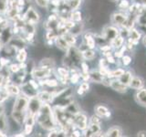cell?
<instances>
[{
	"mask_svg": "<svg viewBox=\"0 0 146 137\" xmlns=\"http://www.w3.org/2000/svg\"><path fill=\"white\" fill-rule=\"evenodd\" d=\"M36 122L43 131L47 132L58 126L54 118L53 107L50 103H42L39 112L36 115Z\"/></svg>",
	"mask_w": 146,
	"mask_h": 137,
	"instance_id": "cell-1",
	"label": "cell"
},
{
	"mask_svg": "<svg viewBox=\"0 0 146 137\" xmlns=\"http://www.w3.org/2000/svg\"><path fill=\"white\" fill-rule=\"evenodd\" d=\"M29 97H27V96L23 93L19 94L18 96H17V97H15V100H14L13 104H12L11 111L27 112V107H29Z\"/></svg>",
	"mask_w": 146,
	"mask_h": 137,
	"instance_id": "cell-2",
	"label": "cell"
},
{
	"mask_svg": "<svg viewBox=\"0 0 146 137\" xmlns=\"http://www.w3.org/2000/svg\"><path fill=\"white\" fill-rule=\"evenodd\" d=\"M53 71L54 70H51V68L36 65V67L33 68V70L31 71L30 75L32 78H34L36 80H45L47 78L51 77L53 74Z\"/></svg>",
	"mask_w": 146,
	"mask_h": 137,
	"instance_id": "cell-3",
	"label": "cell"
},
{
	"mask_svg": "<svg viewBox=\"0 0 146 137\" xmlns=\"http://www.w3.org/2000/svg\"><path fill=\"white\" fill-rule=\"evenodd\" d=\"M27 23L33 25H38V23L40 20V15L38 12L33 7H29L27 8L26 12L23 14Z\"/></svg>",
	"mask_w": 146,
	"mask_h": 137,
	"instance_id": "cell-4",
	"label": "cell"
},
{
	"mask_svg": "<svg viewBox=\"0 0 146 137\" xmlns=\"http://www.w3.org/2000/svg\"><path fill=\"white\" fill-rule=\"evenodd\" d=\"M36 97L38 98V100L42 103H50L51 104L52 102H54V100H55V97L52 93V91L48 90L47 89L39 90L38 91V94H36Z\"/></svg>",
	"mask_w": 146,
	"mask_h": 137,
	"instance_id": "cell-5",
	"label": "cell"
},
{
	"mask_svg": "<svg viewBox=\"0 0 146 137\" xmlns=\"http://www.w3.org/2000/svg\"><path fill=\"white\" fill-rule=\"evenodd\" d=\"M88 125H89L88 119H87V116L84 113H82L80 112L78 114H76V115H74V126L76 128L83 132L84 130L87 129Z\"/></svg>",
	"mask_w": 146,
	"mask_h": 137,
	"instance_id": "cell-6",
	"label": "cell"
},
{
	"mask_svg": "<svg viewBox=\"0 0 146 137\" xmlns=\"http://www.w3.org/2000/svg\"><path fill=\"white\" fill-rule=\"evenodd\" d=\"M42 102L38 100V98L36 96L29 98V107H27V112L30 114H33V115H36V113L39 112Z\"/></svg>",
	"mask_w": 146,
	"mask_h": 137,
	"instance_id": "cell-7",
	"label": "cell"
},
{
	"mask_svg": "<svg viewBox=\"0 0 146 137\" xmlns=\"http://www.w3.org/2000/svg\"><path fill=\"white\" fill-rule=\"evenodd\" d=\"M20 89H21V93H23L24 95H26L27 97L31 98V97H34V96H36L38 94V91L35 90L33 87H32L29 81H25L20 85Z\"/></svg>",
	"mask_w": 146,
	"mask_h": 137,
	"instance_id": "cell-8",
	"label": "cell"
},
{
	"mask_svg": "<svg viewBox=\"0 0 146 137\" xmlns=\"http://www.w3.org/2000/svg\"><path fill=\"white\" fill-rule=\"evenodd\" d=\"M85 136H100L102 134V129H100V124H94V123H90L87 127V129L83 131Z\"/></svg>",
	"mask_w": 146,
	"mask_h": 137,
	"instance_id": "cell-9",
	"label": "cell"
},
{
	"mask_svg": "<svg viewBox=\"0 0 146 137\" xmlns=\"http://www.w3.org/2000/svg\"><path fill=\"white\" fill-rule=\"evenodd\" d=\"M119 30L116 29V27H106L103 30V38L105 40H110L111 41L114 38H116V37L119 35Z\"/></svg>",
	"mask_w": 146,
	"mask_h": 137,
	"instance_id": "cell-10",
	"label": "cell"
},
{
	"mask_svg": "<svg viewBox=\"0 0 146 137\" xmlns=\"http://www.w3.org/2000/svg\"><path fill=\"white\" fill-rule=\"evenodd\" d=\"M54 43L56 45V47L59 49L61 50V51H64V52H67L68 49L70 48V46L68 44V42L66 41V39H64V37L62 35H58L56 39L54 40Z\"/></svg>",
	"mask_w": 146,
	"mask_h": 137,
	"instance_id": "cell-11",
	"label": "cell"
},
{
	"mask_svg": "<svg viewBox=\"0 0 146 137\" xmlns=\"http://www.w3.org/2000/svg\"><path fill=\"white\" fill-rule=\"evenodd\" d=\"M110 87H111V89H113L114 90L120 92V93H124L128 90V86L125 85V84H123L119 79L111 80V84H110Z\"/></svg>",
	"mask_w": 146,
	"mask_h": 137,
	"instance_id": "cell-12",
	"label": "cell"
},
{
	"mask_svg": "<svg viewBox=\"0 0 146 137\" xmlns=\"http://www.w3.org/2000/svg\"><path fill=\"white\" fill-rule=\"evenodd\" d=\"M94 111H95V114H97V115L100 118L109 119L111 115V113L109 111V109L107 107H105L104 105H102V104L96 105L95 108H94Z\"/></svg>",
	"mask_w": 146,
	"mask_h": 137,
	"instance_id": "cell-13",
	"label": "cell"
},
{
	"mask_svg": "<svg viewBox=\"0 0 146 137\" xmlns=\"http://www.w3.org/2000/svg\"><path fill=\"white\" fill-rule=\"evenodd\" d=\"M127 17H128L125 14H123L121 12H116L111 16V22L114 25L123 27V25L125 24V22L127 20Z\"/></svg>",
	"mask_w": 146,
	"mask_h": 137,
	"instance_id": "cell-14",
	"label": "cell"
},
{
	"mask_svg": "<svg viewBox=\"0 0 146 137\" xmlns=\"http://www.w3.org/2000/svg\"><path fill=\"white\" fill-rule=\"evenodd\" d=\"M4 89L7 90V92L11 96V97H17L19 94H21V89H20V86L15 84L11 82L7 85H6L4 87Z\"/></svg>",
	"mask_w": 146,
	"mask_h": 137,
	"instance_id": "cell-15",
	"label": "cell"
},
{
	"mask_svg": "<svg viewBox=\"0 0 146 137\" xmlns=\"http://www.w3.org/2000/svg\"><path fill=\"white\" fill-rule=\"evenodd\" d=\"M136 102L141 106L146 107V89L141 88L137 90V92L135 94Z\"/></svg>",
	"mask_w": 146,
	"mask_h": 137,
	"instance_id": "cell-16",
	"label": "cell"
},
{
	"mask_svg": "<svg viewBox=\"0 0 146 137\" xmlns=\"http://www.w3.org/2000/svg\"><path fill=\"white\" fill-rule=\"evenodd\" d=\"M38 66L51 68V70H55V68H56V62H55V61L52 58L46 57V58H43L40 59L38 62Z\"/></svg>",
	"mask_w": 146,
	"mask_h": 137,
	"instance_id": "cell-17",
	"label": "cell"
},
{
	"mask_svg": "<svg viewBox=\"0 0 146 137\" xmlns=\"http://www.w3.org/2000/svg\"><path fill=\"white\" fill-rule=\"evenodd\" d=\"M143 85H144V82L140 77H133L132 76L131 82L129 84V87H131V88L133 89V90H139V89L143 88Z\"/></svg>",
	"mask_w": 146,
	"mask_h": 137,
	"instance_id": "cell-18",
	"label": "cell"
},
{
	"mask_svg": "<svg viewBox=\"0 0 146 137\" xmlns=\"http://www.w3.org/2000/svg\"><path fill=\"white\" fill-rule=\"evenodd\" d=\"M84 42L87 45V47L89 49H95L96 47V40L94 39L93 35L90 32H87L84 36Z\"/></svg>",
	"mask_w": 146,
	"mask_h": 137,
	"instance_id": "cell-19",
	"label": "cell"
},
{
	"mask_svg": "<svg viewBox=\"0 0 146 137\" xmlns=\"http://www.w3.org/2000/svg\"><path fill=\"white\" fill-rule=\"evenodd\" d=\"M104 76L100 72V70H91L90 71V80L96 82V83H102Z\"/></svg>",
	"mask_w": 146,
	"mask_h": 137,
	"instance_id": "cell-20",
	"label": "cell"
},
{
	"mask_svg": "<svg viewBox=\"0 0 146 137\" xmlns=\"http://www.w3.org/2000/svg\"><path fill=\"white\" fill-rule=\"evenodd\" d=\"M80 52L82 55V59H85V61H92V59H94L96 57V52L92 49L87 48Z\"/></svg>",
	"mask_w": 146,
	"mask_h": 137,
	"instance_id": "cell-21",
	"label": "cell"
},
{
	"mask_svg": "<svg viewBox=\"0 0 146 137\" xmlns=\"http://www.w3.org/2000/svg\"><path fill=\"white\" fill-rule=\"evenodd\" d=\"M70 68H68L67 67H58L56 70V77L57 78H68L70 79Z\"/></svg>",
	"mask_w": 146,
	"mask_h": 137,
	"instance_id": "cell-22",
	"label": "cell"
},
{
	"mask_svg": "<svg viewBox=\"0 0 146 137\" xmlns=\"http://www.w3.org/2000/svg\"><path fill=\"white\" fill-rule=\"evenodd\" d=\"M16 59L18 63H21V62H26L27 59V51L26 48H23L18 49L17 51L16 54Z\"/></svg>",
	"mask_w": 146,
	"mask_h": 137,
	"instance_id": "cell-23",
	"label": "cell"
},
{
	"mask_svg": "<svg viewBox=\"0 0 146 137\" xmlns=\"http://www.w3.org/2000/svg\"><path fill=\"white\" fill-rule=\"evenodd\" d=\"M0 130L6 132L9 130V122L5 112L0 114Z\"/></svg>",
	"mask_w": 146,
	"mask_h": 137,
	"instance_id": "cell-24",
	"label": "cell"
},
{
	"mask_svg": "<svg viewBox=\"0 0 146 137\" xmlns=\"http://www.w3.org/2000/svg\"><path fill=\"white\" fill-rule=\"evenodd\" d=\"M123 43H124V38L122 36H121L119 34L116 38H114L111 41V48L114 49H120L123 46Z\"/></svg>",
	"mask_w": 146,
	"mask_h": 137,
	"instance_id": "cell-25",
	"label": "cell"
},
{
	"mask_svg": "<svg viewBox=\"0 0 146 137\" xmlns=\"http://www.w3.org/2000/svg\"><path fill=\"white\" fill-rule=\"evenodd\" d=\"M122 134V132L121 130L120 127L118 126H113V127H111L110 129L107 131L106 132V136H111V137H118V136H121Z\"/></svg>",
	"mask_w": 146,
	"mask_h": 137,
	"instance_id": "cell-26",
	"label": "cell"
},
{
	"mask_svg": "<svg viewBox=\"0 0 146 137\" xmlns=\"http://www.w3.org/2000/svg\"><path fill=\"white\" fill-rule=\"evenodd\" d=\"M64 37V39H66V41L68 42V44L72 47V46H75L77 43V39H76V36H74L73 34H71L70 32H66L65 34L62 35Z\"/></svg>",
	"mask_w": 146,
	"mask_h": 137,
	"instance_id": "cell-27",
	"label": "cell"
},
{
	"mask_svg": "<svg viewBox=\"0 0 146 137\" xmlns=\"http://www.w3.org/2000/svg\"><path fill=\"white\" fill-rule=\"evenodd\" d=\"M131 78H132V73L131 71H125L120 78H119V80H120L123 84H125L129 87Z\"/></svg>",
	"mask_w": 146,
	"mask_h": 137,
	"instance_id": "cell-28",
	"label": "cell"
},
{
	"mask_svg": "<svg viewBox=\"0 0 146 137\" xmlns=\"http://www.w3.org/2000/svg\"><path fill=\"white\" fill-rule=\"evenodd\" d=\"M70 19L74 21L75 23H80L82 20V14L79 10H74L71 11L70 14Z\"/></svg>",
	"mask_w": 146,
	"mask_h": 137,
	"instance_id": "cell-29",
	"label": "cell"
},
{
	"mask_svg": "<svg viewBox=\"0 0 146 137\" xmlns=\"http://www.w3.org/2000/svg\"><path fill=\"white\" fill-rule=\"evenodd\" d=\"M68 6H70L71 11L78 10L81 5V0H68Z\"/></svg>",
	"mask_w": 146,
	"mask_h": 137,
	"instance_id": "cell-30",
	"label": "cell"
},
{
	"mask_svg": "<svg viewBox=\"0 0 146 137\" xmlns=\"http://www.w3.org/2000/svg\"><path fill=\"white\" fill-rule=\"evenodd\" d=\"M7 68H8V70L10 71L11 74H15V73L18 72L21 70L19 67V63H10L7 66Z\"/></svg>",
	"mask_w": 146,
	"mask_h": 137,
	"instance_id": "cell-31",
	"label": "cell"
},
{
	"mask_svg": "<svg viewBox=\"0 0 146 137\" xmlns=\"http://www.w3.org/2000/svg\"><path fill=\"white\" fill-rule=\"evenodd\" d=\"M10 64V58L2 56L0 57V67H7Z\"/></svg>",
	"mask_w": 146,
	"mask_h": 137,
	"instance_id": "cell-32",
	"label": "cell"
},
{
	"mask_svg": "<svg viewBox=\"0 0 146 137\" xmlns=\"http://www.w3.org/2000/svg\"><path fill=\"white\" fill-rule=\"evenodd\" d=\"M24 125V129L23 132H25L26 135H30L34 131V125H30V124H23Z\"/></svg>",
	"mask_w": 146,
	"mask_h": 137,
	"instance_id": "cell-33",
	"label": "cell"
},
{
	"mask_svg": "<svg viewBox=\"0 0 146 137\" xmlns=\"http://www.w3.org/2000/svg\"><path fill=\"white\" fill-rule=\"evenodd\" d=\"M121 59V62L123 66H129L131 63V58L129 55H123Z\"/></svg>",
	"mask_w": 146,
	"mask_h": 137,
	"instance_id": "cell-34",
	"label": "cell"
},
{
	"mask_svg": "<svg viewBox=\"0 0 146 137\" xmlns=\"http://www.w3.org/2000/svg\"><path fill=\"white\" fill-rule=\"evenodd\" d=\"M90 123H94V124H100L102 123V118L99 117L97 114H94L90 119Z\"/></svg>",
	"mask_w": 146,
	"mask_h": 137,
	"instance_id": "cell-35",
	"label": "cell"
},
{
	"mask_svg": "<svg viewBox=\"0 0 146 137\" xmlns=\"http://www.w3.org/2000/svg\"><path fill=\"white\" fill-rule=\"evenodd\" d=\"M80 66V70H81L82 73H89L90 72V67H89L88 63H87V62L82 61Z\"/></svg>",
	"mask_w": 146,
	"mask_h": 137,
	"instance_id": "cell-36",
	"label": "cell"
},
{
	"mask_svg": "<svg viewBox=\"0 0 146 137\" xmlns=\"http://www.w3.org/2000/svg\"><path fill=\"white\" fill-rule=\"evenodd\" d=\"M35 2H36V4L38 5L39 7H42V8H44V7L47 8L48 5L49 3V2L47 1V0H35Z\"/></svg>",
	"mask_w": 146,
	"mask_h": 137,
	"instance_id": "cell-37",
	"label": "cell"
},
{
	"mask_svg": "<svg viewBox=\"0 0 146 137\" xmlns=\"http://www.w3.org/2000/svg\"><path fill=\"white\" fill-rule=\"evenodd\" d=\"M130 7V3L128 0H121L120 4H119V7L121 9H127Z\"/></svg>",
	"mask_w": 146,
	"mask_h": 137,
	"instance_id": "cell-38",
	"label": "cell"
},
{
	"mask_svg": "<svg viewBox=\"0 0 146 137\" xmlns=\"http://www.w3.org/2000/svg\"><path fill=\"white\" fill-rule=\"evenodd\" d=\"M80 87L85 91V92H88V91L90 90V84H89L88 81H83L82 83H80Z\"/></svg>",
	"mask_w": 146,
	"mask_h": 137,
	"instance_id": "cell-39",
	"label": "cell"
},
{
	"mask_svg": "<svg viewBox=\"0 0 146 137\" xmlns=\"http://www.w3.org/2000/svg\"><path fill=\"white\" fill-rule=\"evenodd\" d=\"M106 59H107V61L111 64H114L116 62V59L114 56H112V55H110V56L106 57Z\"/></svg>",
	"mask_w": 146,
	"mask_h": 137,
	"instance_id": "cell-40",
	"label": "cell"
},
{
	"mask_svg": "<svg viewBox=\"0 0 146 137\" xmlns=\"http://www.w3.org/2000/svg\"><path fill=\"white\" fill-rule=\"evenodd\" d=\"M138 136H146V131H140L138 132Z\"/></svg>",
	"mask_w": 146,
	"mask_h": 137,
	"instance_id": "cell-41",
	"label": "cell"
},
{
	"mask_svg": "<svg viewBox=\"0 0 146 137\" xmlns=\"http://www.w3.org/2000/svg\"><path fill=\"white\" fill-rule=\"evenodd\" d=\"M0 136L5 137V136H7V132H4V131H1V130H0Z\"/></svg>",
	"mask_w": 146,
	"mask_h": 137,
	"instance_id": "cell-42",
	"label": "cell"
},
{
	"mask_svg": "<svg viewBox=\"0 0 146 137\" xmlns=\"http://www.w3.org/2000/svg\"><path fill=\"white\" fill-rule=\"evenodd\" d=\"M143 45L146 47V36H144V38L143 39Z\"/></svg>",
	"mask_w": 146,
	"mask_h": 137,
	"instance_id": "cell-43",
	"label": "cell"
},
{
	"mask_svg": "<svg viewBox=\"0 0 146 137\" xmlns=\"http://www.w3.org/2000/svg\"><path fill=\"white\" fill-rule=\"evenodd\" d=\"M2 46H3V44H2V42H1V39H0V52H1V49H2Z\"/></svg>",
	"mask_w": 146,
	"mask_h": 137,
	"instance_id": "cell-44",
	"label": "cell"
},
{
	"mask_svg": "<svg viewBox=\"0 0 146 137\" xmlns=\"http://www.w3.org/2000/svg\"><path fill=\"white\" fill-rule=\"evenodd\" d=\"M141 3H143V5H146V0H141Z\"/></svg>",
	"mask_w": 146,
	"mask_h": 137,
	"instance_id": "cell-45",
	"label": "cell"
},
{
	"mask_svg": "<svg viewBox=\"0 0 146 137\" xmlns=\"http://www.w3.org/2000/svg\"><path fill=\"white\" fill-rule=\"evenodd\" d=\"M111 2H112V3H114V2H117V1H119V0H110Z\"/></svg>",
	"mask_w": 146,
	"mask_h": 137,
	"instance_id": "cell-46",
	"label": "cell"
}]
</instances>
